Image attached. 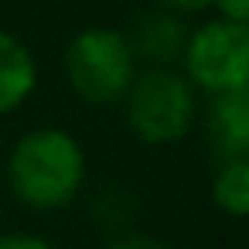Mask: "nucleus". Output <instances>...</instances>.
I'll list each match as a JSON object with an SVG mask.
<instances>
[{"mask_svg":"<svg viewBox=\"0 0 249 249\" xmlns=\"http://www.w3.org/2000/svg\"><path fill=\"white\" fill-rule=\"evenodd\" d=\"M4 178L24 208L58 212L86 188V150L79 137L62 126H35L14 140Z\"/></svg>","mask_w":249,"mask_h":249,"instance_id":"f257e3e1","label":"nucleus"},{"mask_svg":"<svg viewBox=\"0 0 249 249\" xmlns=\"http://www.w3.org/2000/svg\"><path fill=\"white\" fill-rule=\"evenodd\" d=\"M120 103L130 133L147 147L181 143L198 123V92L178 65L140 69Z\"/></svg>","mask_w":249,"mask_h":249,"instance_id":"f03ea898","label":"nucleus"},{"mask_svg":"<svg viewBox=\"0 0 249 249\" xmlns=\"http://www.w3.org/2000/svg\"><path fill=\"white\" fill-rule=\"evenodd\" d=\"M137 72L140 65L120 28L92 24L75 31L65 45V79L82 103L116 106L126 96Z\"/></svg>","mask_w":249,"mask_h":249,"instance_id":"7ed1b4c3","label":"nucleus"},{"mask_svg":"<svg viewBox=\"0 0 249 249\" xmlns=\"http://www.w3.org/2000/svg\"><path fill=\"white\" fill-rule=\"evenodd\" d=\"M178 69L198 96L242 92L249 86V24L212 18L188 28Z\"/></svg>","mask_w":249,"mask_h":249,"instance_id":"20e7f679","label":"nucleus"},{"mask_svg":"<svg viewBox=\"0 0 249 249\" xmlns=\"http://www.w3.org/2000/svg\"><path fill=\"white\" fill-rule=\"evenodd\" d=\"M123 35L130 41L133 58H137L140 69H171L181 58V48H184V38H188V24H184L181 14L154 4L150 11L137 14L133 24Z\"/></svg>","mask_w":249,"mask_h":249,"instance_id":"39448f33","label":"nucleus"},{"mask_svg":"<svg viewBox=\"0 0 249 249\" xmlns=\"http://www.w3.org/2000/svg\"><path fill=\"white\" fill-rule=\"evenodd\" d=\"M208 116L205 133L212 140V150L222 157H249V92H225L208 96Z\"/></svg>","mask_w":249,"mask_h":249,"instance_id":"423d86ee","label":"nucleus"},{"mask_svg":"<svg viewBox=\"0 0 249 249\" xmlns=\"http://www.w3.org/2000/svg\"><path fill=\"white\" fill-rule=\"evenodd\" d=\"M38 89V58L35 52L0 28V116L21 109Z\"/></svg>","mask_w":249,"mask_h":249,"instance_id":"0eeeda50","label":"nucleus"},{"mask_svg":"<svg viewBox=\"0 0 249 249\" xmlns=\"http://www.w3.org/2000/svg\"><path fill=\"white\" fill-rule=\"evenodd\" d=\"M212 201L218 212L242 218L249 208V157H222L212 174Z\"/></svg>","mask_w":249,"mask_h":249,"instance_id":"6e6552de","label":"nucleus"},{"mask_svg":"<svg viewBox=\"0 0 249 249\" xmlns=\"http://www.w3.org/2000/svg\"><path fill=\"white\" fill-rule=\"evenodd\" d=\"M106 249H174L171 242L157 239V235H143V232H126V235H116Z\"/></svg>","mask_w":249,"mask_h":249,"instance_id":"1a4fd4ad","label":"nucleus"},{"mask_svg":"<svg viewBox=\"0 0 249 249\" xmlns=\"http://www.w3.org/2000/svg\"><path fill=\"white\" fill-rule=\"evenodd\" d=\"M0 249H55V242L35 232H0Z\"/></svg>","mask_w":249,"mask_h":249,"instance_id":"9d476101","label":"nucleus"},{"mask_svg":"<svg viewBox=\"0 0 249 249\" xmlns=\"http://www.w3.org/2000/svg\"><path fill=\"white\" fill-rule=\"evenodd\" d=\"M157 7H167V11H174V14H181V18H188V14H205V11H212V0H154Z\"/></svg>","mask_w":249,"mask_h":249,"instance_id":"9b49d317","label":"nucleus"},{"mask_svg":"<svg viewBox=\"0 0 249 249\" xmlns=\"http://www.w3.org/2000/svg\"><path fill=\"white\" fill-rule=\"evenodd\" d=\"M212 7L218 11V18H229V21H249V0H212Z\"/></svg>","mask_w":249,"mask_h":249,"instance_id":"f8f14e48","label":"nucleus"}]
</instances>
